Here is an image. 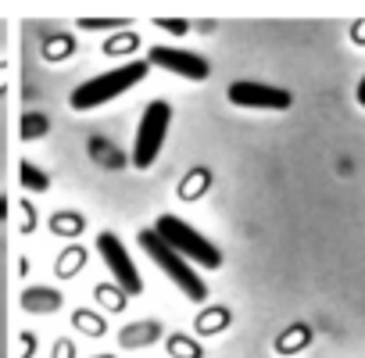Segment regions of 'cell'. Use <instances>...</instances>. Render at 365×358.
Instances as JSON below:
<instances>
[{
    "label": "cell",
    "instance_id": "cell-1",
    "mask_svg": "<svg viewBox=\"0 0 365 358\" xmlns=\"http://www.w3.org/2000/svg\"><path fill=\"white\" fill-rule=\"evenodd\" d=\"M147 72H150V61H125V65H115L111 72L93 76V79H86L83 86H76L72 108H76V111H90V108H97V104H108L111 97L133 90Z\"/></svg>",
    "mask_w": 365,
    "mask_h": 358
},
{
    "label": "cell",
    "instance_id": "cell-2",
    "mask_svg": "<svg viewBox=\"0 0 365 358\" xmlns=\"http://www.w3.org/2000/svg\"><path fill=\"white\" fill-rule=\"evenodd\" d=\"M154 233H158L182 262H197V265H205V269H219V265H222V251H219L208 237H201L194 226H187L182 219H175V215H161V219L154 223Z\"/></svg>",
    "mask_w": 365,
    "mask_h": 358
},
{
    "label": "cell",
    "instance_id": "cell-3",
    "mask_svg": "<svg viewBox=\"0 0 365 358\" xmlns=\"http://www.w3.org/2000/svg\"><path fill=\"white\" fill-rule=\"evenodd\" d=\"M140 247L150 255V262H154V265H158V269H161V272H165L182 294H187L190 301H205V297H208V287L201 283V276L194 272V265L182 262V258H179V255H175V251H172L154 230H143V233H140Z\"/></svg>",
    "mask_w": 365,
    "mask_h": 358
},
{
    "label": "cell",
    "instance_id": "cell-4",
    "mask_svg": "<svg viewBox=\"0 0 365 358\" xmlns=\"http://www.w3.org/2000/svg\"><path fill=\"white\" fill-rule=\"evenodd\" d=\"M168 122H172V108L165 101H154L147 104L143 118H140V129H136V143H133V165L136 168H150L161 143H165V133H168Z\"/></svg>",
    "mask_w": 365,
    "mask_h": 358
},
{
    "label": "cell",
    "instance_id": "cell-5",
    "mask_svg": "<svg viewBox=\"0 0 365 358\" xmlns=\"http://www.w3.org/2000/svg\"><path fill=\"white\" fill-rule=\"evenodd\" d=\"M97 251H101L104 265L111 269L115 283H118L125 294H140V290H143V280H140L133 258L125 255V247H122V240H118L115 233H101V237H97Z\"/></svg>",
    "mask_w": 365,
    "mask_h": 358
},
{
    "label": "cell",
    "instance_id": "cell-6",
    "mask_svg": "<svg viewBox=\"0 0 365 358\" xmlns=\"http://www.w3.org/2000/svg\"><path fill=\"white\" fill-rule=\"evenodd\" d=\"M147 61L158 65V68H165V72H175V76H182V79H208V72H212L208 61H205L201 54L179 51V47H165V44L150 47Z\"/></svg>",
    "mask_w": 365,
    "mask_h": 358
},
{
    "label": "cell",
    "instance_id": "cell-7",
    "mask_svg": "<svg viewBox=\"0 0 365 358\" xmlns=\"http://www.w3.org/2000/svg\"><path fill=\"white\" fill-rule=\"evenodd\" d=\"M226 93H230V101L240 104V108H269V111H283V108L294 104V97H290L287 90H279V86H265V83H247V79L233 83Z\"/></svg>",
    "mask_w": 365,
    "mask_h": 358
},
{
    "label": "cell",
    "instance_id": "cell-8",
    "mask_svg": "<svg viewBox=\"0 0 365 358\" xmlns=\"http://www.w3.org/2000/svg\"><path fill=\"white\" fill-rule=\"evenodd\" d=\"M58 305H61V294H51L43 287L26 294V308H33V312H47V308H58Z\"/></svg>",
    "mask_w": 365,
    "mask_h": 358
},
{
    "label": "cell",
    "instance_id": "cell-9",
    "mask_svg": "<svg viewBox=\"0 0 365 358\" xmlns=\"http://www.w3.org/2000/svg\"><path fill=\"white\" fill-rule=\"evenodd\" d=\"M22 183L33 187V190H47V175L40 168H33V165H22Z\"/></svg>",
    "mask_w": 365,
    "mask_h": 358
},
{
    "label": "cell",
    "instance_id": "cell-10",
    "mask_svg": "<svg viewBox=\"0 0 365 358\" xmlns=\"http://www.w3.org/2000/svg\"><path fill=\"white\" fill-rule=\"evenodd\" d=\"M83 26H86V29H115L118 22H108V19H86Z\"/></svg>",
    "mask_w": 365,
    "mask_h": 358
},
{
    "label": "cell",
    "instance_id": "cell-11",
    "mask_svg": "<svg viewBox=\"0 0 365 358\" xmlns=\"http://www.w3.org/2000/svg\"><path fill=\"white\" fill-rule=\"evenodd\" d=\"M158 26H161V29H175V33H182V29H187V22H168V19H161Z\"/></svg>",
    "mask_w": 365,
    "mask_h": 358
},
{
    "label": "cell",
    "instance_id": "cell-12",
    "mask_svg": "<svg viewBox=\"0 0 365 358\" xmlns=\"http://www.w3.org/2000/svg\"><path fill=\"white\" fill-rule=\"evenodd\" d=\"M354 97H358V104L365 108V76H361V83H358V93H354Z\"/></svg>",
    "mask_w": 365,
    "mask_h": 358
}]
</instances>
